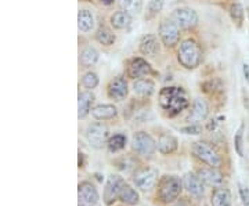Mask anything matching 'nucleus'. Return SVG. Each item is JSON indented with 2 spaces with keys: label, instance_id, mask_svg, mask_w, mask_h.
<instances>
[{
  "label": "nucleus",
  "instance_id": "4468645a",
  "mask_svg": "<svg viewBox=\"0 0 249 206\" xmlns=\"http://www.w3.org/2000/svg\"><path fill=\"white\" fill-rule=\"evenodd\" d=\"M208 114H209L208 103L204 99L198 97L193 103V107H191L188 115H187L186 122L188 125H201L205 119L208 118Z\"/></svg>",
  "mask_w": 249,
  "mask_h": 206
},
{
  "label": "nucleus",
  "instance_id": "412c9836",
  "mask_svg": "<svg viewBox=\"0 0 249 206\" xmlns=\"http://www.w3.org/2000/svg\"><path fill=\"white\" fill-rule=\"evenodd\" d=\"M94 25H96L94 14L88 9H80L78 13V28L80 32L89 34L94 29Z\"/></svg>",
  "mask_w": 249,
  "mask_h": 206
},
{
  "label": "nucleus",
  "instance_id": "6e6552de",
  "mask_svg": "<svg viewBox=\"0 0 249 206\" xmlns=\"http://www.w3.org/2000/svg\"><path fill=\"white\" fill-rule=\"evenodd\" d=\"M132 147L140 156H151L158 150L155 140L147 132H136L132 138Z\"/></svg>",
  "mask_w": 249,
  "mask_h": 206
},
{
  "label": "nucleus",
  "instance_id": "393cba45",
  "mask_svg": "<svg viewBox=\"0 0 249 206\" xmlns=\"http://www.w3.org/2000/svg\"><path fill=\"white\" fill-rule=\"evenodd\" d=\"M94 37L100 45L109 47V46L115 45L116 42V35L114 34V31L111 28L106 27V25H101L98 27V29L94 34Z\"/></svg>",
  "mask_w": 249,
  "mask_h": 206
},
{
  "label": "nucleus",
  "instance_id": "f03ea898",
  "mask_svg": "<svg viewBox=\"0 0 249 206\" xmlns=\"http://www.w3.org/2000/svg\"><path fill=\"white\" fill-rule=\"evenodd\" d=\"M204 60V53L199 43L194 39L183 40L178 49V64L188 71L196 69Z\"/></svg>",
  "mask_w": 249,
  "mask_h": 206
},
{
  "label": "nucleus",
  "instance_id": "e433bc0d",
  "mask_svg": "<svg viewBox=\"0 0 249 206\" xmlns=\"http://www.w3.org/2000/svg\"><path fill=\"white\" fill-rule=\"evenodd\" d=\"M104 6H111V4H114L115 3V0H100Z\"/></svg>",
  "mask_w": 249,
  "mask_h": 206
},
{
  "label": "nucleus",
  "instance_id": "72a5a7b5",
  "mask_svg": "<svg viewBox=\"0 0 249 206\" xmlns=\"http://www.w3.org/2000/svg\"><path fill=\"white\" fill-rule=\"evenodd\" d=\"M181 132L186 135H199L202 132V127L201 125H188L187 127H183Z\"/></svg>",
  "mask_w": 249,
  "mask_h": 206
},
{
  "label": "nucleus",
  "instance_id": "f8f14e48",
  "mask_svg": "<svg viewBox=\"0 0 249 206\" xmlns=\"http://www.w3.org/2000/svg\"><path fill=\"white\" fill-rule=\"evenodd\" d=\"M108 97L115 101H124L129 96V82L124 76H115L107 86Z\"/></svg>",
  "mask_w": 249,
  "mask_h": 206
},
{
  "label": "nucleus",
  "instance_id": "dca6fc26",
  "mask_svg": "<svg viewBox=\"0 0 249 206\" xmlns=\"http://www.w3.org/2000/svg\"><path fill=\"white\" fill-rule=\"evenodd\" d=\"M139 52L147 58L155 57L160 53V43H158L157 36L151 35V34L142 36L140 43H139Z\"/></svg>",
  "mask_w": 249,
  "mask_h": 206
},
{
  "label": "nucleus",
  "instance_id": "ddd939ff",
  "mask_svg": "<svg viewBox=\"0 0 249 206\" xmlns=\"http://www.w3.org/2000/svg\"><path fill=\"white\" fill-rule=\"evenodd\" d=\"M126 183L121 176H109L106 183V187H104V204L108 206H111L116 199H119V194H121V189L124 187V184Z\"/></svg>",
  "mask_w": 249,
  "mask_h": 206
},
{
  "label": "nucleus",
  "instance_id": "f257e3e1",
  "mask_svg": "<svg viewBox=\"0 0 249 206\" xmlns=\"http://www.w3.org/2000/svg\"><path fill=\"white\" fill-rule=\"evenodd\" d=\"M158 104L169 117H178L187 108H190L191 101L183 87L178 86H166L160 90L158 94Z\"/></svg>",
  "mask_w": 249,
  "mask_h": 206
},
{
  "label": "nucleus",
  "instance_id": "b1692460",
  "mask_svg": "<svg viewBox=\"0 0 249 206\" xmlns=\"http://www.w3.org/2000/svg\"><path fill=\"white\" fill-rule=\"evenodd\" d=\"M91 115L97 120H108L118 115V109L114 104H100L91 109Z\"/></svg>",
  "mask_w": 249,
  "mask_h": 206
},
{
  "label": "nucleus",
  "instance_id": "9d476101",
  "mask_svg": "<svg viewBox=\"0 0 249 206\" xmlns=\"http://www.w3.org/2000/svg\"><path fill=\"white\" fill-rule=\"evenodd\" d=\"M158 180V171L154 168H142L134 173L133 183L136 184V187L142 191V192H148L151 191Z\"/></svg>",
  "mask_w": 249,
  "mask_h": 206
},
{
  "label": "nucleus",
  "instance_id": "473e14b6",
  "mask_svg": "<svg viewBox=\"0 0 249 206\" xmlns=\"http://www.w3.org/2000/svg\"><path fill=\"white\" fill-rule=\"evenodd\" d=\"M244 130H245V126L241 125L234 136V147L241 158L244 156Z\"/></svg>",
  "mask_w": 249,
  "mask_h": 206
},
{
  "label": "nucleus",
  "instance_id": "7c9ffc66",
  "mask_svg": "<svg viewBox=\"0 0 249 206\" xmlns=\"http://www.w3.org/2000/svg\"><path fill=\"white\" fill-rule=\"evenodd\" d=\"M98 83H100V79H98V75L96 72L89 71L86 72V73H83V76H82V86L86 90L93 91L98 86Z\"/></svg>",
  "mask_w": 249,
  "mask_h": 206
},
{
  "label": "nucleus",
  "instance_id": "f704fd0d",
  "mask_svg": "<svg viewBox=\"0 0 249 206\" xmlns=\"http://www.w3.org/2000/svg\"><path fill=\"white\" fill-rule=\"evenodd\" d=\"M240 194L242 204L245 206H249V189L247 187H244L242 184H240Z\"/></svg>",
  "mask_w": 249,
  "mask_h": 206
},
{
  "label": "nucleus",
  "instance_id": "0eeeda50",
  "mask_svg": "<svg viewBox=\"0 0 249 206\" xmlns=\"http://www.w3.org/2000/svg\"><path fill=\"white\" fill-rule=\"evenodd\" d=\"M170 18L178 24L180 29H194L199 24V16L196 10L191 7H178L172 11Z\"/></svg>",
  "mask_w": 249,
  "mask_h": 206
},
{
  "label": "nucleus",
  "instance_id": "20e7f679",
  "mask_svg": "<svg viewBox=\"0 0 249 206\" xmlns=\"http://www.w3.org/2000/svg\"><path fill=\"white\" fill-rule=\"evenodd\" d=\"M183 181L180 180V177L176 176H166L165 179L160 181V191L158 195L160 199L163 204H172L176 199H178L181 191H183Z\"/></svg>",
  "mask_w": 249,
  "mask_h": 206
},
{
  "label": "nucleus",
  "instance_id": "cd10ccee",
  "mask_svg": "<svg viewBox=\"0 0 249 206\" xmlns=\"http://www.w3.org/2000/svg\"><path fill=\"white\" fill-rule=\"evenodd\" d=\"M118 4L121 10L127 11L132 16H137L142 11L144 7V1L142 0H118Z\"/></svg>",
  "mask_w": 249,
  "mask_h": 206
},
{
  "label": "nucleus",
  "instance_id": "a211bd4d",
  "mask_svg": "<svg viewBox=\"0 0 249 206\" xmlns=\"http://www.w3.org/2000/svg\"><path fill=\"white\" fill-rule=\"evenodd\" d=\"M94 100H96V96L90 90L79 93V97H78V118L79 119H85L91 112Z\"/></svg>",
  "mask_w": 249,
  "mask_h": 206
},
{
  "label": "nucleus",
  "instance_id": "39448f33",
  "mask_svg": "<svg viewBox=\"0 0 249 206\" xmlns=\"http://www.w3.org/2000/svg\"><path fill=\"white\" fill-rule=\"evenodd\" d=\"M85 136H86L88 143L96 150H101L104 145H107L109 138H111L109 129L103 122H96V123H91V125L88 126Z\"/></svg>",
  "mask_w": 249,
  "mask_h": 206
},
{
  "label": "nucleus",
  "instance_id": "2f4dec72",
  "mask_svg": "<svg viewBox=\"0 0 249 206\" xmlns=\"http://www.w3.org/2000/svg\"><path fill=\"white\" fill-rule=\"evenodd\" d=\"M163 4H165L163 0H150V3L147 4L145 19H152L155 16H158L163 9Z\"/></svg>",
  "mask_w": 249,
  "mask_h": 206
},
{
  "label": "nucleus",
  "instance_id": "c85d7f7f",
  "mask_svg": "<svg viewBox=\"0 0 249 206\" xmlns=\"http://www.w3.org/2000/svg\"><path fill=\"white\" fill-rule=\"evenodd\" d=\"M229 13H230L232 22L238 28L242 27V24L245 21V10L242 7V4L238 3V1H234L230 6V9H229Z\"/></svg>",
  "mask_w": 249,
  "mask_h": 206
},
{
  "label": "nucleus",
  "instance_id": "9b49d317",
  "mask_svg": "<svg viewBox=\"0 0 249 206\" xmlns=\"http://www.w3.org/2000/svg\"><path fill=\"white\" fill-rule=\"evenodd\" d=\"M100 201V195L94 184L83 181L78 187V206H96Z\"/></svg>",
  "mask_w": 249,
  "mask_h": 206
},
{
  "label": "nucleus",
  "instance_id": "2eb2a0df",
  "mask_svg": "<svg viewBox=\"0 0 249 206\" xmlns=\"http://www.w3.org/2000/svg\"><path fill=\"white\" fill-rule=\"evenodd\" d=\"M184 189H187L188 194H191L193 197L202 198L205 194V183L199 179L198 174L194 173H187L183 179Z\"/></svg>",
  "mask_w": 249,
  "mask_h": 206
},
{
  "label": "nucleus",
  "instance_id": "423d86ee",
  "mask_svg": "<svg viewBox=\"0 0 249 206\" xmlns=\"http://www.w3.org/2000/svg\"><path fill=\"white\" fill-rule=\"evenodd\" d=\"M191 151H193V155L196 159H199L202 163L211 166V168H219L222 165L220 155L205 141H196V143L193 144Z\"/></svg>",
  "mask_w": 249,
  "mask_h": 206
},
{
  "label": "nucleus",
  "instance_id": "a878e982",
  "mask_svg": "<svg viewBox=\"0 0 249 206\" xmlns=\"http://www.w3.org/2000/svg\"><path fill=\"white\" fill-rule=\"evenodd\" d=\"M212 206H230L231 205V192L224 187L216 189L211 199Z\"/></svg>",
  "mask_w": 249,
  "mask_h": 206
},
{
  "label": "nucleus",
  "instance_id": "f3484780",
  "mask_svg": "<svg viewBox=\"0 0 249 206\" xmlns=\"http://www.w3.org/2000/svg\"><path fill=\"white\" fill-rule=\"evenodd\" d=\"M133 93L140 99H150L155 93V83L150 78H142L133 82Z\"/></svg>",
  "mask_w": 249,
  "mask_h": 206
},
{
  "label": "nucleus",
  "instance_id": "5701e85b",
  "mask_svg": "<svg viewBox=\"0 0 249 206\" xmlns=\"http://www.w3.org/2000/svg\"><path fill=\"white\" fill-rule=\"evenodd\" d=\"M178 147V138L172 135H160L158 141H157V148L160 154L163 155H169L173 154Z\"/></svg>",
  "mask_w": 249,
  "mask_h": 206
},
{
  "label": "nucleus",
  "instance_id": "4be33fe9",
  "mask_svg": "<svg viewBox=\"0 0 249 206\" xmlns=\"http://www.w3.org/2000/svg\"><path fill=\"white\" fill-rule=\"evenodd\" d=\"M100 60V53L94 46H86L82 49L79 55V61L82 64V67L85 68H91L98 63Z\"/></svg>",
  "mask_w": 249,
  "mask_h": 206
},
{
  "label": "nucleus",
  "instance_id": "c756f323",
  "mask_svg": "<svg viewBox=\"0 0 249 206\" xmlns=\"http://www.w3.org/2000/svg\"><path fill=\"white\" fill-rule=\"evenodd\" d=\"M126 144H127V138H126V136L122 135V133H116V135L111 136V138H109V141H108L107 147L111 153H118V151L124 150V147H126Z\"/></svg>",
  "mask_w": 249,
  "mask_h": 206
},
{
  "label": "nucleus",
  "instance_id": "6ab92c4d",
  "mask_svg": "<svg viewBox=\"0 0 249 206\" xmlns=\"http://www.w3.org/2000/svg\"><path fill=\"white\" fill-rule=\"evenodd\" d=\"M132 21H133V16L129 14L124 10H118L109 17L111 27L116 29V31H126V29H129L130 25H132Z\"/></svg>",
  "mask_w": 249,
  "mask_h": 206
},
{
  "label": "nucleus",
  "instance_id": "aec40b11",
  "mask_svg": "<svg viewBox=\"0 0 249 206\" xmlns=\"http://www.w3.org/2000/svg\"><path fill=\"white\" fill-rule=\"evenodd\" d=\"M198 176L208 186H220L223 183V174L217 168H202L198 171Z\"/></svg>",
  "mask_w": 249,
  "mask_h": 206
},
{
  "label": "nucleus",
  "instance_id": "7ed1b4c3",
  "mask_svg": "<svg viewBox=\"0 0 249 206\" xmlns=\"http://www.w3.org/2000/svg\"><path fill=\"white\" fill-rule=\"evenodd\" d=\"M158 36L162 45L168 49H172L178 45L181 37V29L172 18H163L158 27Z\"/></svg>",
  "mask_w": 249,
  "mask_h": 206
},
{
  "label": "nucleus",
  "instance_id": "c9c22d12",
  "mask_svg": "<svg viewBox=\"0 0 249 206\" xmlns=\"http://www.w3.org/2000/svg\"><path fill=\"white\" fill-rule=\"evenodd\" d=\"M244 75H245V79L249 82V65L248 64H244Z\"/></svg>",
  "mask_w": 249,
  "mask_h": 206
},
{
  "label": "nucleus",
  "instance_id": "bb28decb",
  "mask_svg": "<svg viewBox=\"0 0 249 206\" xmlns=\"http://www.w3.org/2000/svg\"><path fill=\"white\" fill-rule=\"evenodd\" d=\"M119 199L124 202V204H127V205H136L139 202V192L132 187L129 186L127 183H124V187L121 189V194H119Z\"/></svg>",
  "mask_w": 249,
  "mask_h": 206
},
{
  "label": "nucleus",
  "instance_id": "1a4fd4ad",
  "mask_svg": "<svg viewBox=\"0 0 249 206\" xmlns=\"http://www.w3.org/2000/svg\"><path fill=\"white\" fill-rule=\"evenodd\" d=\"M151 64L147 61V58L144 57H133L132 60H129L127 67H126V75L130 79H142V78H148L152 75Z\"/></svg>",
  "mask_w": 249,
  "mask_h": 206
}]
</instances>
